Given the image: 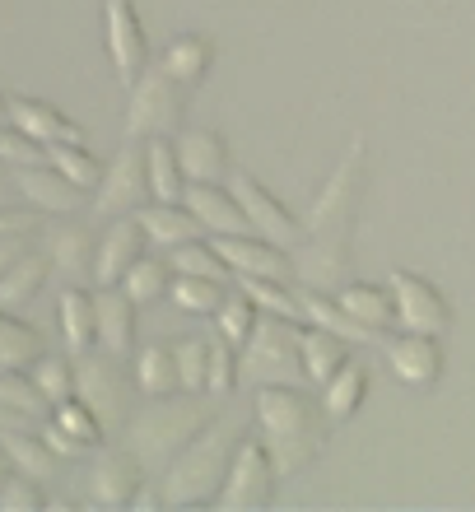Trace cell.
<instances>
[{
    "label": "cell",
    "instance_id": "cell-4",
    "mask_svg": "<svg viewBox=\"0 0 475 512\" xmlns=\"http://www.w3.org/2000/svg\"><path fill=\"white\" fill-rule=\"evenodd\" d=\"M219 410H224V401H215L210 391H173V396H159V401L140 405L122 438L150 471L163 475V466H168Z\"/></svg>",
    "mask_w": 475,
    "mask_h": 512
},
{
    "label": "cell",
    "instance_id": "cell-32",
    "mask_svg": "<svg viewBox=\"0 0 475 512\" xmlns=\"http://www.w3.org/2000/svg\"><path fill=\"white\" fill-rule=\"evenodd\" d=\"M0 447H5V457H10L14 471H24L33 475V480H52L56 466H61V457H56L52 447H47V438H42L38 429H10V433H0Z\"/></svg>",
    "mask_w": 475,
    "mask_h": 512
},
{
    "label": "cell",
    "instance_id": "cell-23",
    "mask_svg": "<svg viewBox=\"0 0 475 512\" xmlns=\"http://www.w3.org/2000/svg\"><path fill=\"white\" fill-rule=\"evenodd\" d=\"M47 275H52V256H47V247L28 243L10 266L0 270V308H14V312L28 308V303L38 298V289L47 284Z\"/></svg>",
    "mask_w": 475,
    "mask_h": 512
},
{
    "label": "cell",
    "instance_id": "cell-8",
    "mask_svg": "<svg viewBox=\"0 0 475 512\" xmlns=\"http://www.w3.org/2000/svg\"><path fill=\"white\" fill-rule=\"evenodd\" d=\"M275 485H280V466L275 457L266 452V443L257 438V429L243 438L238 457H233V471H229V485L219 494V508L229 512H261L275 503Z\"/></svg>",
    "mask_w": 475,
    "mask_h": 512
},
{
    "label": "cell",
    "instance_id": "cell-2",
    "mask_svg": "<svg viewBox=\"0 0 475 512\" xmlns=\"http://www.w3.org/2000/svg\"><path fill=\"white\" fill-rule=\"evenodd\" d=\"M252 429L275 457L280 475H294L322 457L326 438H331V415H326L322 396L308 391V382H271V387H257Z\"/></svg>",
    "mask_w": 475,
    "mask_h": 512
},
{
    "label": "cell",
    "instance_id": "cell-46",
    "mask_svg": "<svg viewBox=\"0 0 475 512\" xmlns=\"http://www.w3.org/2000/svg\"><path fill=\"white\" fill-rule=\"evenodd\" d=\"M33 229H38V224H33V215L0 205V243H5V238H24V233H33Z\"/></svg>",
    "mask_w": 475,
    "mask_h": 512
},
{
    "label": "cell",
    "instance_id": "cell-29",
    "mask_svg": "<svg viewBox=\"0 0 475 512\" xmlns=\"http://www.w3.org/2000/svg\"><path fill=\"white\" fill-rule=\"evenodd\" d=\"M336 298L350 308V317H359L364 326H373L378 336H387L396 326V298L392 284H364V280H345L336 289Z\"/></svg>",
    "mask_w": 475,
    "mask_h": 512
},
{
    "label": "cell",
    "instance_id": "cell-20",
    "mask_svg": "<svg viewBox=\"0 0 475 512\" xmlns=\"http://www.w3.org/2000/svg\"><path fill=\"white\" fill-rule=\"evenodd\" d=\"M177 159L187 168V182H229L233 159H229V140L210 126H182L173 135Z\"/></svg>",
    "mask_w": 475,
    "mask_h": 512
},
{
    "label": "cell",
    "instance_id": "cell-44",
    "mask_svg": "<svg viewBox=\"0 0 475 512\" xmlns=\"http://www.w3.org/2000/svg\"><path fill=\"white\" fill-rule=\"evenodd\" d=\"M47 159V149L24 135L14 122H0V163H10V168H24V163H42Z\"/></svg>",
    "mask_w": 475,
    "mask_h": 512
},
{
    "label": "cell",
    "instance_id": "cell-45",
    "mask_svg": "<svg viewBox=\"0 0 475 512\" xmlns=\"http://www.w3.org/2000/svg\"><path fill=\"white\" fill-rule=\"evenodd\" d=\"M0 508H47V489H42V480H33V475L14 471L10 480H5V489H0Z\"/></svg>",
    "mask_w": 475,
    "mask_h": 512
},
{
    "label": "cell",
    "instance_id": "cell-17",
    "mask_svg": "<svg viewBox=\"0 0 475 512\" xmlns=\"http://www.w3.org/2000/svg\"><path fill=\"white\" fill-rule=\"evenodd\" d=\"M42 247L52 256V270L66 284L94 280V261H98V238L94 229L75 215H56V224L42 233Z\"/></svg>",
    "mask_w": 475,
    "mask_h": 512
},
{
    "label": "cell",
    "instance_id": "cell-6",
    "mask_svg": "<svg viewBox=\"0 0 475 512\" xmlns=\"http://www.w3.org/2000/svg\"><path fill=\"white\" fill-rule=\"evenodd\" d=\"M243 378L252 387L308 382V373H303V322H285V317L261 312L257 331L243 345Z\"/></svg>",
    "mask_w": 475,
    "mask_h": 512
},
{
    "label": "cell",
    "instance_id": "cell-34",
    "mask_svg": "<svg viewBox=\"0 0 475 512\" xmlns=\"http://www.w3.org/2000/svg\"><path fill=\"white\" fill-rule=\"evenodd\" d=\"M364 401H368V368L364 364H345L336 378L322 387V405H326V415H331V424H350V419L364 410Z\"/></svg>",
    "mask_w": 475,
    "mask_h": 512
},
{
    "label": "cell",
    "instance_id": "cell-30",
    "mask_svg": "<svg viewBox=\"0 0 475 512\" xmlns=\"http://www.w3.org/2000/svg\"><path fill=\"white\" fill-rule=\"evenodd\" d=\"M145 163H150V201H168V205H182L187 201V168L177 159V145L168 135L159 140H145Z\"/></svg>",
    "mask_w": 475,
    "mask_h": 512
},
{
    "label": "cell",
    "instance_id": "cell-5",
    "mask_svg": "<svg viewBox=\"0 0 475 512\" xmlns=\"http://www.w3.org/2000/svg\"><path fill=\"white\" fill-rule=\"evenodd\" d=\"M75 396H80L108 433H126L131 415L140 410V387H136V373L126 368V359L108 350H89L75 359Z\"/></svg>",
    "mask_w": 475,
    "mask_h": 512
},
{
    "label": "cell",
    "instance_id": "cell-10",
    "mask_svg": "<svg viewBox=\"0 0 475 512\" xmlns=\"http://www.w3.org/2000/svg\"><path fill=\"white\" fill-rule=\"evenodd\" d=\"M145 480H150V466L131 447H98L89 466V499L98 508H136Z\"/></svg>",
    "mask_w": 475,
    "mask_h": 512
},
{
    "label": "cell",
    "instance_id": "cell-25",
    "mask_svg": "<svg viewBox=\"0 0 475 512\" xmlns=\"http://www.w3.org/2000/svg\"><path fill=\"white\" fill-rule=\"evenodd\" d=\"M56 317H61V340H66V350L75 354V359L98 350V312H94V294H89L84 284H66V289H61Z\"/></svg>",
    "mask_w": 475,
    "mask_h": 512
},
{
    "label": "cell",
    "instance_id": "cell-14",
    "mask_svg": "<svg viewBox=\"0 0 475 512\" xmlns=\"http://www.w3.org/2000/svg\"><path fill=\"white\" fill-rule=\"evenodd\" d=\"M382 354L392 364V378L406 382V387H434L443 378V364H448L443 340L424 336V331H406V326L382 336Z\"/></svg>",
    "mask_w": 475,
    "mask_h": 512
},
{
    "label": "cell",
    "instance_id": "cell-35",
    "mask_svg": "<svg viewBox=\"0 0 475 512\" xmlns=\"http://www.w3.org/2000/svg\"><path fill=\"white\" fill-rule=\"evenodd\" d=\"M173 261H168V256H140L136 266L126 270V280H122V289L131 298H136L140 308H145V303H159V298H168V289H173Z\"/></svg>",
    "mask_w": 475,
    "mask_h": 512
},
{
    "label": "cell",
    "instance_id": "cell-7",
    "mask_svg": "<svg viewBox=\"0 0 475 512\" xmlns=\"http://www.w3.org/2000/svg\"><path fill=\"white\" fill-rule=\"evenodd\" d=\"M187 126V84L173 80L163 66H150L131 84V108H126V135L131 140H159Z\"/></svg>",
    "mask_w": 475,
    "mask_h": 512
},
{
    "label": "cell",
    "instance_id": "cell-31",
    "mask_svg": "<svg viewBox=\"0 0 475 512\" xmlns=\"http://www.w3.org/2000/svg\"><path fill=\"white\" fill-rule=\"evenodd\" d=\"M173 80H182L187 89H196V84L210 75V66H215V42L201 38V33H182V38H173L168 47H163V61H159Z\"/></svg>",
    "mask_w": 475,
    "mask_h": 512
},
{
    "label": "cell",
    "instance_id": "cell-11",
    "mask_svg": "<svg viewBox=\"0 0 475 512\" xmlns=\"http://www.w3.org/2000/svg\"><path fill=\"white\" fill-rule=\"evenodd\" d=\"M103 28H108V56L117 80L131 84L150 70V33L140 24L136 0H103Z\"/></svg>",
    "mask_w": 475,
    "mask_h": 512
},
{
    "label": "cell",
    "instance_id": "cell-49",
    "mask_svg": "<svg viewBox=\"0 0 475 512\" xmlns=\"http://www.w3.org/2000/svg\"><path fill=\"white\" fill-rule=\"evenodd\" d=\"M0 205H10V187L5 182H0Z\"/></svg>",
    "mask_w": 475,
    "mask_h": 512
},
{
    "label": "cell",
    "instance_id": "cell-41",
    "mask_svg": "<svg viewBox=\"0 0 475 512\" xmlns=\"http://www.w3.org/2000/svg\"><path fill=\"white\" fill-rule=\"evenodd\" d=\"M42 149H47V163H52L56 173H66L70 182H80L84 191H98L103 163L89 154V145H42Z\"/></svg>",
    "mask_w": 475,
    "mask_h": 512
},
{
    "label": "cell",
    "instance_id": "cell-19",
    "mask_svg": "<svg viewBox=\"0 0 475 512\" xmlns=\"http://www.w3.org/2000/svg\"><path fill=\"white\" fill-rule=\"evenodd\" d=\"M136 298L122 284H98L94 312H98V350L117 359H136Z\"/></svg>",
    "mask_w": 475,
    "mask_h": 512
},
{
    "label": "cell",
    "instance_id": "cell-27",
    "mask_svg": "<svg viewBox=\"0 0 475 512\" xmlns=\"http://www.w3.org/2000/svg\"><path fill=\"white\" fill-rule=\"evenodd\" d=\"M303 322L326 326V331L345 336L350 345H382V336L373 331V326H364L359 317H350V308H345L336 294H322V289H303Z\"/></svg>",
    "mask_w": 475,
    "mask_h": 512
},
{
    "label": "cell",
    "instance_id": "cell-43",
    "mask_svg": "<svg viewBox=\"0 0 475 512\" xmlns=\"http://www.w3.org/2000/svg\"><path fill=\"white\" fill-rule=\"evenodd\" d=\"M177 345V373H182V391H205V373H210V340L187 336Z\"/></svg>",
    "mask_w": 475,
    "mask_h": 512
},
{
    "label": "cell",
    "instance_id": "cell-21",
    "mask_svg": "<svg viewBox=\"0 0 475 512\" xmlns=\"http://www.w3.org/2000/svg\"><path fill=\"white\" fill-rule=\"evenodd\" d=\"M187 210L201 219V229L210 233V238H219V233H252V219H247V210L238 205L229 182H191Z\"/></svg>",
    "mask_w": 475,
    "mask_h": 512
},
{
    "label": "cell",
    "instance_id": "cell-12",
    "mask_svg": "<svg viewBox=\"0 0 475 512\" xmlns=\"http://www.w3.org/2000/svg\"><path fill=\"white\" fill-rule=\"evenodd\" d=\"M387 284H392V298H396V326L424 331V336H448L452 308H448V298H443V289H434L415 270H392Z\"/></svg>",
    "mask_w": 475,
    "mask_h": 512
},
{
    "label": "cell",
    "instance_id": "cell-15",
    "mask_svg": "<svg viewBox=\"0 0 475 512\" xmlns=\"http://www.w3.org/2000/svg\"><path fill=\"white\" fill-rule=\"evenodd\" d=\"M14 187H19V196H24L33 210H42V215H80V210H89V201H94V191H84L80 182H70L66 173H56L47 159L14 168Z\"/></svg>",
    "mask_w": 475,
    "mask_h": 512
},
{
    "label": "cell",
    "instance_id": "cell-18",
    "mask_svg": "<svg viewBox=\"0 0 475 512\" xmlns=\"http://www.w3.org/2000/svg\"><path fill=\"white\" fill-rule=\"evenodd\" d=\"M145 252H150V238H145V224H140V215H117L108 224V233L98 238L94 284H122L126 270L136 266Z\"/></svg>",
    "mask_w": 475,
    "mask_h": 512
},
{
    "label": "cell",
    "instance_id": "cell-42",
    "mask_svg": "<svg viewBox=\"0 0 475 512\" xmlns=\"http://www.w3.org/2000/svg\"><path fill=\"white\" fill-rule=\"evenodd\" d=\"M28 373H33V382L42 387V396L52 401V410H56L61 401H70V396H75V354H70V359L42 354V359L28 368Z\"/></svg>",
    "mask_w": 475,
    "mask_h": 512
},
{
    "label": "cell",
    "instance_id": "cell-33",
    "mask_svg": "<svg viewBox=\"0 0 475 512\" xmlns=\"http://www.w3.org/2000/svg\"><path fill=\"white\" fill-rule=\"evenodd\" d=\"M47 354L38 326L14 317V308H0V368H33Z\"/></svg>",
    "mask_w": 475,
    "mask_h": 512
},
{
    "label": "cell",
    "instance_id": "cell-48",
    "mask_svg": "<svg viewBox=\"0 0 475 512\" xmlns=\"http://www.w3.org/2000/svg\"><path fill=\"white\" fill-rule=\"evenodd\" d=\"M0 122H10V98L0 94Z\"/></svg>",
    "mask_w": 475,
    "mask_h": 512
},
{
    "label": "cell",
    "instance_id": "cell-36",
    "mask_svg": "<svg viewBox=\"0 0 475 512\" xmlns=\"http://www.w3.org/2000/svg\"><path fill=\"white\" fill-rule=\"evenodd\" d=\"M257 322H261L257 298L238 284V289H229V298H224V303H219V312H215V336H224L229 345H238V350H243L247 336L257 331Z\"/></svg>",
    "mask_w": 475,
    "mask_h": 512
},
{
    "label": "cell",
    "instance_id": "cell-16",
    "mask_svg": "<svg viewBox=\"0 0 475 512\" xmlns=\"http://www.w3.org/2000/svg\"><path fill=\"white\" fill-rule=\"evenodd\" d=\"M215 247L233 266L238 280H294V256L289 247L261 238V233H219Z\"/></svg>",
    "mask_w": 475,
    "mask_h": 512
},
{
    "label": "cell",
    "instance_id": "cell-37",
    "mask_svg": "<svg viewBox=\"0 0 475 512\" xmlns=\"http://www.w3.org/2000/svg\"><path fill=\"white\" fill-rule=\"evenodd\" d=\"M233 284L224 280H205V275H173V289H168V298H173L182 312H191V317H215L219 303L229 298Z\"/></svg>",
    "mask_w": 475,
    "mask_h": 512
},
{
    "label": "cell",
    "instance_id": "cell-22",
    "mask_svg": "<svg viewBox=\"0 0 475 512\" xmlns=\"http://www.w3.org/2000/svg\"><path fill=\"white\" fill-rule=\"evenodd\" d=\"M10 122L24 135H33L38 145H89L80 122H70L66 112H56L42 98H10Z\"/></svg>",
    "mask_w": 475,
    "mask_h": 512
},
{
    "label": "cell",
    "instance_id": "cell-1",
    "mask_svg": "<svg viewBox=\"0 0 475 512\" xmlns=\"http://www.w3.org/2000/svg\"><path fill=\"white\" fill-rule=\"evenodd\" d=\"M364 177H368V154L364 135H354L345 159L336 163V173L326 177V187L317 191L313 210L303 219V243L294 247V280L303 289H322L336 294L340 284L350 280L354 266V219L364 205Z\"/></svg>",
    "mask_w": 475,
    "mask_h": 512
},
{
    "label": "cell",
    "instance_id": "cell-13",
    "mask_svg": "<svg viewBox=\"0 0 475 512\" xmlns=\"http://www.w3.org/2000/svg\"><path fill=\"white\" fill-rule=\"evenodd\" d=\"M229 187H233V196H238V205L247 210V219H252V233L289 247V252L303 243V219L289 215V205L280 201L271 187H261L257 177H247V173H233Z\"/></svg>",
    "mask_w": 475,
    "mask_h": 512
},
{
    "label": "cell",
    "instance_id": "cell-38",
    "mask_svg": "<svg viewBox=\"0 0 475 512\" xmlns=\"http://www.w3.org/2000/svg\"><path fill=\"white\" fill-rule=\"evenodd\" d=\"M168 261H173L177 275H205V280H224V284L233 280V266L224 261V252L215 247V238H210V243H205V238H191V243L173 247Z\"/></svg>",
    "mask_w": 475,
    "mask_h": 512
},
{
    "label": "cell",
    "instance_id": "cell-40",
    "mask_svg": "<svg viewBox=\"0 0 475 512\" xmlns=\"http://www.w3.org/2000/svg\"><path fill=\"white\" fill-rule=\"evenodd\" d=\"M238 284L257 298L261 312L285 317V322H303V289H294V280H238Z\"/></svg>",
    "mask_w": 475,
    "mask_h": 512
},
{
    "label": "cell",
    "instance_id": "cell-24",
    "mask_svg": "<svg viewBox=\"0 0 475 512\" xmlns=\"http://www.w3.org/2000/svg\"><path fill=\"white\" fill-rule=\"evenodd\" d=\"M140 224H145V238H150L154 252H173V247L191 243V238H205L201 219L187 210V201L182 205H168V201H150L136 210Z\"/></svg>",
    "mask_w": 475,
    "mask_h": 512
},
{
    "label": "cell",
    "instance_id": "cell-39",
    "mask_svg": "<svg viewBox=\"0 0 475 512\" xmlns=\"http://www.w3.org/2000/svg\"><path fill=\"white\" fill-rule=\"evenodd\" d=\"M243 382V350L229 345L224 336L210 340V373H205V391L215 396V401H229L233 391Z\"/></svg>",
    "mask_w": 475,
    "mask_h": 512
},
{
    "label": "cell",
    "instance_id": "cell-28",
    "mask_svg": "<svg viewBox=\"0 0 475 512\" xmlns=\"http://www.w3.org/2000/svg\"><path fill=\"white\" fill-rule=\"evenodd\" d=\"M345 364H350V340L326 331V326L303 322V373H308V382L326 387Z\"/></svg>",
    "mask_w": 475,
    "mask_h": 512
},
{
    "label": "cell",
    "instance_id": "cell-26",
    "mask_svg": "<svg viewBox=\"0 0 475 512\" xmlns=\"http://www.w3.org/2000/svg\"><path fill=\"white\" fill-rule=\"evenodd\" d=\"M131 373H136L140 401H159V396L182 391V373H177V345H173V340H154V345L136 350Z\"/></svg>",
    "mask_w": 475,
    "mask_h": 512
},
{
    "label": "cell",
    "instance_id": "cell-3",
    "mask_svg": "<svg viewBox=\"0 0 475 512\" xmlns=\"http://www.w3.org/2000/svg\"><path fill=\"white\" fill-rule=\"evenodd\" d=\"M247 433L252 429H247L243 415H224V410H219V415L163 466V475H159L163 508H210V503H219V494L229 485L233 457H238V447H243Z\"/></svg>",
    "mask_w": 475,
    "mask_h": 512
},
{
    "label": "cell",
    "instance_id": "cell-9",
    "mask_svg": "<svg viewBox=\"0 0 475 512\" xmlns=\"http://www.w3.org/2000/svg\"><path fill=\"white\" fill-rule=\"evenodd\" d=\"M150 201V163H145V140H131L117 149V159L103 168V182L94 191L98 215H136L140 205Z\"/></svg>",
    "mask_w": 475,
    "mask_h": 512
},
{
    "label": "cell",
    "instance_id": "cell-47",
    "mask_svg": "<svg viewBox=\"0 0 475 512\" xmlns=\"http://www.w3.org/2000/svg\"><path fill=\"white\" fill-rule=\"evenodd\" d=\"M14 475V466H10V457H5V447H0V489H5V480Z\"/></svg>",
    "mask_w": 475,
    "mask_h": 512
}]
</instances>
